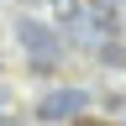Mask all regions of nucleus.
I'll use <instances>...</instances> for the list:
<instances>
[{"instance_id": "3", "label": "nucleus", "mask_w": 126, "mask_h": 126, "mask_svg": "<svg viewBox=\"0 0 126 126\" xmlns=\"http://www.w3.org/2000/svg\"><path fill=\"white\" fill-rule=\"evenodd\" d=\"M79 26H89L100 42H116V32H121V5H110V0H89Z\"/></svg>"}, {"instance_id": "6", "label": "nucleus", "mask_w": 126, "mask_h": 126, "mask_svg": "<svg viewBox=\"0 0 126 126\" xmlns=\"http://www.w3.org/2000/svg\"><path fill=\"white\" fill-rule=\"evenodd\" d=\"M0 126H21V121H11V116H0Z\"/></svg>"}, {"instance_id": "1", "label": "nucleus", "mask_w": 126, "mask_h": 126, "mask_svg": "<svg viewBox=\"0 0 126 126\" xmlns=\"http://www.w3.org/2000/svg\"><path fill=\"white\" fill-rule=\"evenodd\" d=\"M16 42L32 53V68H37V74H53L58 58H63V37H58V26L37 21V16H21V21H16Z\"/></svg>"}, {"instance_id": "2", "label": "nucleus", "mask_w": 126, "mask_h": 126, "mask_svg": "<svg viewBox=\"0 0 126 126\" xmlns=\"http://www.w3.org/2000/svg\"><path fill=\"white\" fill-rule=\"evenodd\" d=\"M84 105H89V94L74 89V84L68 89H47L42 100H37V121H47V126H53V121H68L74 126L79 116H84Z\"/></svg>"}, {"instance_id": "4", "label": "nucleus", "mask_w": 126, "mask_h": 126, "mask_svg": "<svg viewBox=\"0 0 126 126\" xmlns=\"http://www.w3.org/2000/svg\"><path fill=\"white\" fill-rule=\"evenodd\" d=\"M94 58H100V68H126V47L121 42H100Z\"/></svg>"}, {"instance_id": "7", "label": "nucleus", "mask_w": 126, "mask_h": 126, "mask_svg": "<svg viewBox=\"0 0 126 126\" xmlns=\"http://www.w3.org/2000/svg\"><path fill=\"white\" fill-rule=\"evenodd\" d=\"M121 21H126V0H121Z\"/></svg>"}, {"instance_id": "5", "label": "nucleus", "mask_w": 126, "mask_h": 126, "mask_svg": "<svg viewBox=\"0 0 126 126\" xmlns=\"http://www.w3.org/2000/svg\"><path fill=\"white\" fill-rule=\"evenodd\" d=\"M74 126H110V121H94V116H79Z\"/></svg>"}]
</instances>
